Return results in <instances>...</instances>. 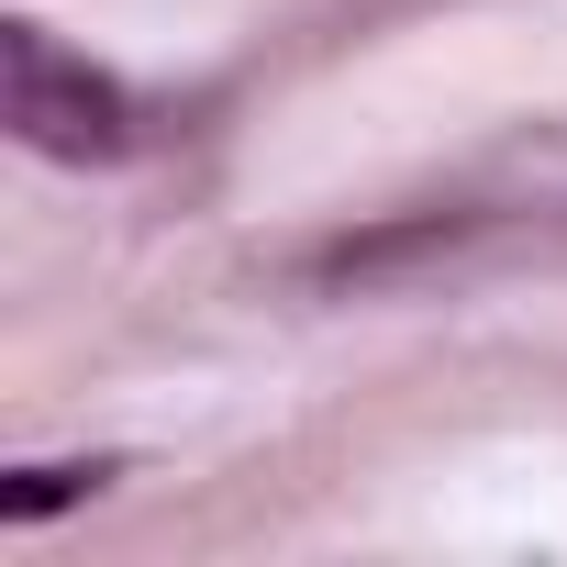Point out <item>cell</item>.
I'll use <instances>...</instances> for the list:
<instances>
[{"label":"cell","mask_w":567,"mask_h":567,"mask_svg":"<svg viewBox=\"0 0 567 567\" xmlns=\"http://www.w3.org/2000/svg\"><path fill=\"white\" fill-rule=\"evenodd\" d=\"M0 123H12L34 156H56V167H112V156L134 145L123 79L90 68V56H68L34 12L0 23Z\"/></svg>","instance_id":"obj_1"},{"label":"cell","mask_w":567,"mask_h":567,"mask_svg":"<svg viewBox=\"0 0 567 567\" xmlns=\"http://www.w3.org/2000/svg\"><path fill=\"white\" fill-rule=\"evenodd\" d=\"M101 467H23L12 489H0V523H34V512H56V501H79Z\"/></svg>","instance_id":"obj_2"}]
</instances>
